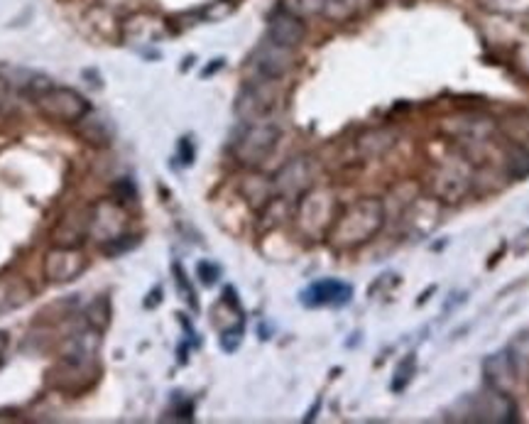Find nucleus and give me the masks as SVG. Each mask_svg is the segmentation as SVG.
<instances>
[{
	"mask_svg": "<svg viewBox=\"0 0 529 424\" xmlns=\"http://www.w3.org/2000/svg\"><path fill=\"white\" fill-rule=\"evenodd\" d=\"M385 226V207L380 199H361L348 207L329 228V241L341 250L363 246Z\"/></svg>",
	"mask_w": 529,
	"mask_h": 424,
	"instance_id": "obj_1",
	"label": "nucleus"
},
{
	"mask_svg": "<svg viewBox=\"0 0 529 424\" xmlns=\"http://www.w3.org/2000/svg\"><path fill=\"white\" fill-rule=\"evenodd\" d=\"M277 142H280V128L277 125L263 123V120H250L240 130L238 140L233 145V152H236V158L243 165L257 167L273 155Z\"/></svg>",
	"mask_w": 529,
	"mask_h": 424,
	"instance_id": "obj_2",
	"label": "nucleus"
},
{
	"mask_svg": "<svg viewBox=\"0 0 529 424\" xmlns=\"http://www.w3.org/2000/svg\"><path fill=\"white\" fill-rule=\"evenodd\" d=\"M37 103H40L44 116L54 118V120H66V123H76L91 113V103L79 92L64 89V86H47L44 92L37 93Z\"/></svg>",
	"mask_w": 529,
	"mask_h": 424,
	"instance_id": "obj_3",
	"label": "nucleus"
},
{
	"mask_svg": "<svg viewBox=\"0 0 529 424\" xmlns=\"http://www.w3.org/2000/svg\"><path fill=\"white\" fill-rule=\"evenodd\" d=\"M468 402V410H466V415H471L468 419L473 422H515L517 419V405H515V400L510 398V392L495 390V388H490L483 392H476L471 398L466 400Z\"/></svg>",
	"mask_w": 529,
	"mask_h": 424,
	"instance_id": "obj_4",
	"label": "nucleus"
},
{
	"mask_svg": "<svg viewBox=\"0 0 529 424\" xmlns=\"http://www.w3.org/2000/svg\"><path fill=\"white\" fill-rule=\"evenodd\" d=\"M434 189H437V197L447 201H458L461 197H466V192L471 189V169L466 162H447L437 169L434 175Z\"/></svg>",
	"mask_w": 529,
	"mask_h": 424,
	"instance_id": "obj_5",
	"label": "nucleus"
},
{
	"mask_svg": "<svg viewBox=\"0 0 529 424\" xmlns=\"http://www.w3.org/2000/svg\"><path fill=\"white\" fill-rule=\"evenodd\" d=\"M353 297L351 284L341 280H319L302 292V302L306 307H343Z\"/></svg>",
	"mask_w": 529,
	"mask_h": 424,
	"instance_id": "obj_6",
	"label": "nucleus"
},
{
	"mask_svg": "<svg viewBox=\"0 0 529 424\" xmlns=\"http://www.w3.org/2000/svg\"><path fill=\"white\" fill-rule=\"evenodd\" d=\"M304 37L306 25L302 17L292 15L287 10L274 13L273 20H270V27H267V40L280 44L284 50H297L299 44L304 42Z\"/></svg>",
	"mask_w": 529,
	"mask_h": 424,
	"instance_id": "obj_7",
	"label": "nucleus"
},
{
	"mask_svg": "<svg viewBox=\"0 0 529 424\" xmlns=\"http://www.w3.org/2000/svg\"><path fill=\"white\" fill-rule=\"evenodd\" d=\"M292 52L294 50H284L280 44H274V42L267 40L263 47L255 52L253 62H255V69L267 79V82H274V79H282V76L290 72Z\"/></svg>",
	"mask_w": 529,
	"mask_h": 424,
	"instance_id": "obj_8",
	"label": "nucleus"
},
{
	"mask_svg": "<svg viewBox=\"0 0 529 424\" xmlns=\"http://www.w3.org/2000/svg\"><path fill=\"white\" fill-rule=\"evenodd\" d=\"M483 373H486V381H488L490 388L503 392H513L520 375L515 371L513 361H510V353L507 351H500V353H493L483 361Z\"/></svg>",
	"mask_w": 529,
	"mask_h": 424,
	"instance_id": "obj_9",
	"label": "nucleus"
},
{
	"mask_svg": "<svg viewBox=\"0 0 529 424\" xmlns=\"http://www.w3.org/2000/svg\"><path fill=\"white\" fill-rule=\"evenodd\" d=\"M274 184L284 197H292V199H302L312 184V172H309V162L304 158L294 159L290 165L282 167V172L274 177Z\"/></svg>",
	"mask_w": 529,
	"mask_h": 424,
	"instance_id": "obj_10",
	"label": "nucleus"
},
{
	"mask_svg": "<svg viewBox=\"0 0 529 424\" xmlns=\"http://www.w3.org/2000/svg\"><path fill=\"white\" fill-rule=\"evenodd\" d=\"M83 267H86V260L74 248H59L47 258V275L50 280H57V283L74 280L76 275L83 273Z\"/></svg>",
	"mask_w": 529,
	"mask_h": 424,
	"instance_id": "obj_11",
	"label": "nucleus"
},
{
	"mask_svg": "<svg viewBox=\"0 0 529 424\" xmlns=\"http://www.w3.org/2000/svg\"><path fill=\"white\" fill-rule=\"evenodd\" d=\"M497 133L503 135L507 145L529 150V113L527 111H513L497 123Z\"/></svg>",
	"mask_w": 529,
	"mask_h": 424,
	"instance_id": "obj_12",
	"label": "nucleus"
},
{
	"mask_svg": "<svg viewBox=\"0 0 529 424\" xmlns=\"http://www.w3.org/2000/svg\"><path fill=\"white\" fill-rule=\"evenodd\" d=\"M372 0H323L322 15L331 23H351L370 8Z\"/></svg>",
	"mask_w": 529,
	"mask_h": 424,
	"instance_id": "obj_13",
	"label": "nucleus"
},
{
	"mask_svg": "<svg viewBox=\"0 0 529 424\" xmlns=\"http://www.w3.org/2000/svg\"><path fill=\"white\" fill-rule=\"evenodd\" d=\"M510 361H513L515 371L520 378H529V333H520L513 343H510Z\"/></svg>",
	"mask_w": 529,
	"mask_h": 424,
	"instance_id": "obj_14",
	"label": "nucleus"
},
{
	"mask_svg": "<svg viewBox=\"0 0 529 424\" xmlns=\"http://www.w3.org/2000/svg\"><path fill=\"white\" fill-rule=\"evenodd\" d=\"M480 8L495 15H524L529 13V0H478Z\"/></svg>",
	"mask_w": 529,
	"mask_h": 424,
	"instance_id": "obj_15",
	"label": "nucleus"
},
{
	"mask_svg": "<svg viewBox=\"0 0 529 424\" xmlns=\"http://www.w3.org/2000/svg\"><path fill=\"white\" fill-rule=\"evenodd\" d=\"M507 172L515 179H524L529 177V150H522V148H515L510 145L507 148Z\"/></svg>",
	"mask_w": 529,
	"mask_h": 424,
	"instance_id": "obj_16",
	"label": "nucleus"
},
{
	"mask_svg": "<svg viewBox=\"0 0 529 424\" xmlns=\"http://www.w3.org/2000/svg\"><path fill=\"white\" fill-rule=\"evenodd\" d=\"M282 10H287L292 15L306 20V17L322 15L323 0H284V3H282Z\"/></svg>",
	"mask_w": 529,
	"mask_h": 424,
	"instance_id": "obj_17",
	"label": "nucleus"
},
{
	"mask_svg": "<svg viewBox=\"0 0 529 424\" xmlns=\"http://www.w3.org/2000/svg\"><path fill=\"white\" fill-rule=\"evenodd\" d=\"M414 368H417V358L409 353V356L397 366V375H395V381H392V390L395 392H399V390H405L407 388V383L412 381V375H414Z\"/></svg>",
	"mask_w": 529,
	"mask_h": 424,
	"instance_id": "obj_18",
	"label": "nucleus"
},
{
	"mask_svg": "<svg viewBox=\"0 0 529 424\" xmlns=\"http://www.w3.org/2000/svg\"><path fill=\"white\" fill-rule=\"evenodd\" d=\"M515 253H517V255H527L529 253V228L527 231H522L520 236H517V241H515Z\"/></svg>",
	"mask_w": 529,
	"mask_h": 424,
	"instance_id": "obj_19",
	"label": "nucleus"
},
{
	"mask_svg": "<svg viewBox=\"0 0 529 424\" xmlns=\"http://www.w3.org/2000/svg\"><path fill=\"white\" fill-rule=\"evenodd\" d=\"M198 273L204 275V277H201L204 283L211 284V283H216V275H218V267L208 265V263H201V265H198Z\"/></svg>",
	"mask_w": 529,
	"mask_h": 424,
	"instance_id": "obj_20",
	"label": "nucleus"
},
{
	"mask_svg": "<svg viewBox=\"0 0 529 424\" xmlns=\"http://www.w3.org/2000/svg\"><path fill=\"white\" fill-rule=\"evenodd\" d=\"M177 275H179L177 280H182V283H184V273H182V270H179V267H177ZM187 300H189L191 304H194V292H191V290H187Z\"/></svg>",
	"mask_w": 529,
	"mask_h": 424,
	"instance_id": "obj_21",
	"label": "nucleus"
}]
</instances>
